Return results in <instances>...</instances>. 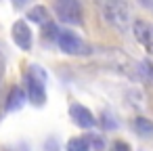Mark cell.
<instances>
[{
  "label": "cell",
  "mask_w": 153,
  "mask_h": 151,
  "mask_svg": "<svg viewBox=\"0 0 153 151\" xmlns=\"http://www.w3.org/2000/svg\"><path fill=\"white\" fill-rule=\"evenodd\" d=\"M55 13L63 23H69V25H80L82 23L80 0H55Z\"/></svg>",
  "instance_id": "cell-3"
},
{
  "label": "cell",
  "mask_w": 153,
  "mask_h": 151,
  "mask_svg": "<svg viewBox=\"0 0 153 151\" xmlns=\"http://www.w3.org/2000/svg\"><path fill=\"white\" fill-rule=\"evenodd\" d=\"M27 19H30L32 23H38V25H48V23H51L46 7H32V9L27 11Z\"/></svg>",
  "instance_id": "cell-10"
},
{
  "label": "cell",
  "mask_w": 153,
  "mask_h": 151,
  "mask_svg": "<svg viewBox=\"0 0 153 151\" xmlns=\"http://www.w3.org/2000/svg\"><path fill=\"white\" fill-rule=\"evenodd\" d=\"M113 151H130V147H128V143H124V141H115V143H113Z\"/></svg>",
  "instance_id": "cell-15"
},
{
  "label": "cell",
  "mask_w": 153,
  "mask_h": 151,
  "mask_svg": "<svg viewBox=\"0 0 153 151\" xmlns=\"http://www.w3.org/2000/svg\"><path fill=\"white\" fill-rule=\"evenodd\" d=\"M27 103V94H25V88H11L9 90V97H7V111H19L23 105Z\"/></svg>",
  "instance_id": "cell-8"
},
{
  "label": "cell",
  "mask_w": 153,
  "mask_h": 151,
  "mask_svg": "<svg viewBox=\"0 0 153 151\" xmlns=\"http://www.w3.org/2000/svg\"><path fill=\"white\" fill-rule=\"evenodd\" d=\"M138 4L147 11H153V0H138Z\"/></svg>",
  "instance_id": "cell-16"
},
{
  "label": "cell",
  "mask_w": 153,
  "mask_h": 151,
  "mask_svg": "<svg viewBox=\"0 0 153 151\" xmlns=\"http://www.w3.org/2000/svg\"><path fill=\"white\" fill-rule=\"evenodd\" d=\"M57 44L65 55H88V44L74 32L69 30H61L57 36Z\"/></svg>",
  "instance_id": "cell-4"
},
{
  "label": "cell",
  "mask_w": 153,
  "mask_h": 151,
  "mask_svg": "<svg viewBox=\"0 0 153 151\" xmlns=\"http://www.w3.org/2000/svg\"><path fill=\"white\" fill-rule=\"evenodd\" d=\"M86 141H88V145H90L92 151H103L105 149V138L101 134H97V132H88L86 134Z\"/></svg>",
  "instance_id": "cell-13"
},
{
  "label": "cell",
  "mask_w": 153,
  "mask_h": 151,
  "mask_svg": "<svg viewBox=\"0 0 153 151\" xmlns=\"http://www.w3.org/2000/svg\"><path fill=\"white\" fill-rule=\"evenodd\" d=\"M97 7L103 15V19L120 30V32H128L130 25H132V11H130V4L128 0H97Z\"/></svg>",
  "instance_id": "cell-1"
},
{
  "label": "cell",
  "mask_w": 153,
  "mask_h": 151,
  "mask_svg": "<svg viewBox=\"0 0 153 151\" xmlns=\"http://www.w3.org/2000/svg\"><path fill=\"white\" fill-rule=\"evenodd\" d=\"M65 151H92V149H90V145H88L86 136H74V138H69V141H67Z\"/></svg>",
  "instance_id": "cell-11"
},
{
  "label": "cell",
  "mask_w": 153,
  "mask_h": 151,
  "mask_svg": "<svg viewBox=\"0 0 153 151\" xmlns=\"http://www.w3.org/2000/svg\"><path fill=\"white\" fill-rule=\"evenodd\" d=\"M11 2H13V7H17V9H23V7L30 2V0H11Z\"/></svg>",
  "instance_id": "cell-17"
},
{
  "label": "cell",
  "mask_w": 153,
  "mask_h": 151,
  "mask_svg": "<svg viewBox=\"0 0 153 151\" xmlns=\"http://www.w3.org/2000/svg\"><path fill=\"white\" fill-rule=\"evenodd\" d=\"M11 36H13L15 44H17L21 51H30V48H32L34 38H32V30L27 28L25 21H15L13 28H11Z\"/></svg>",
  "instance_id": "cell-7"
},
{
  "label": "cell",
  "mask_w": 153,
  "mask_h": 151,
  "mask_svg": "<svg viewBox=\"0 0 153 151\" xmlns=\"http://www.w3.org/2000/svg\"><path fill=\"white\" fill-rule=\"evenodd\" d=\"M132 32H134L136 42H138V44L149 53V55H153V23L138 19V21H134Z\"/></svg>",
  "instance_id": "cell-5"
},
{
  "label": "cell",
  "mask_w": 153,
  "mask_h": 151,
  "mask_svg": "<svg viewBox=\"0 0 153 151\" xmlns=\"http://www.w3.org/2000/svg\"><path fill=\"white\" fill-rule=\"evenodd\" d=\"M4 74V55H2V48H0V78Z\"/></svg>",
  "instance_id": "cell-18"
},
{
  "label": "cell",
  "mask_w": 153,
  "mask_h": 151,
  "mask_svg": "<svg viewBox=\"0 0 153 151\" xmlns=\"http://www.w3.org/2000/svg\"><path fill=\"white\" fill-rule=\"evenodd\" d=\"M69 118L78 128H94L97 126V118L92 115V111L84 105H78V103H74L69 107Z\"/></svg>",
  "instance_id": "cell-6"
},
{
  "label": "cell",
  "mask_w": 153,
  "mask_h": 151,
  "mask_svg": "<svg viewBox=\"0 0 153 151\" xmlns=\"http://www.w3.org/2000/svg\"><path fill=\"white\" fill-rule=\"evenodd\" d=\"M132 128H134V132L140 138H153V122L149 118H143V115L134 118L132 120Z\"/></svg>",
  "instance_id": "cell-9"
},
{
  "label": "cell",
  "mask_w": 153,
  "mask_h": 151,
  "mask_svg": "<svg viewBox=\"0 0 153 151\" xmlns=\"http://www.w3.org/2000/svg\"><path fill=\"white\" fill-rule=\"evenodd\" d=\"M44 149H46V151H59V143H57V138H48V141L44 143Z\"/></svg>",
  "instance_id": "cell-14"
},
{
  "label": "cell",
  "mask_w": 153,
  "mask_h": 151,
  "mask_svg": "<svg viewBox=\"0 0 153 151\" xmlns=\"http://www.w3.org/2000/svg\"><path fill=\"white\" fill-rule=\"evenodd\" d=\"M48 80V74L38 65V63H32L27 74L23 76V84H25V94H27V101L36 107H42L46 103V84Z\"/></svg>",
  "instance_id": "cell-2"
},
{
  "label": "cell",
  "mask_w": 153,
  "mask_h": 151,
  "mask_svg": "<svg viewBox=\"0 0 153 151\" xmlns=\"http://www.w3.org/2000/svg\"><path fill=\"white\" fill-rule=\"evenodd\" d=\"M99 122H101V126H103L105 130H117V128H120V122L115 120V115H113L111 111H103L101 118H99Z\"/></svg>",
  "instance_id": "cell-12"
}]
</instances>
